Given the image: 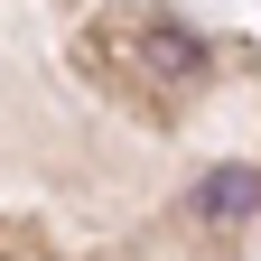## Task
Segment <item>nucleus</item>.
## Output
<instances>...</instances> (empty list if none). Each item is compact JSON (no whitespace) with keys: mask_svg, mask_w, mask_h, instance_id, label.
<instances>
[{"mask_svg":"<svg viewBox=\"0 0 261 261\" xmlns=\"http://www.w3.org/2000/svg\"><path fill=\"white\" fill-rule=\"evenodd\" d=\"M84 56L112 65V84L149 93V103H177V93L205 75V47H196L177 19H103V28L84 38Z\"/></svg>","mask_w":261,"mask_h":261,"instance_id":"f257e3e1","label":"nucleus"},{"mask_svg":"<svg viewBox=\"0 0 261 261\" xmlns=\"http://www.w3.org/2000/svg\"><path fill=\"white\" fill-rule=\"evenodd\" d=\"M187 205L196 224H261V168H205Z\"/></svg>","mask_w":261,"mask_h":261,"instance_id":"f03ea898","label":"nucleus"}]
</instances>
